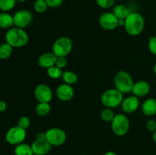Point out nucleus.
Instances as JSON below:
<instances>
[{
    "instance_id": "nucleus-19",
    "label": "nucleus",
    "mask_w": 156,
    "mask_h": 155,
    "mask_svg": "<svg viewBox=\"0 0 156 155\" xmlns=\"http://www.w3.org/2000/svg\"><path fill=\"white\" fill-rule=\"evenodd\" d=\"M113 13L115 15L118 19H126L127 18L128 15L131 13L130 10L128 9L126 6L123 5L119 4L117 5L114 6L113 9Z\"/></svg>"
},
{
    "instance_id": "nucleus-38",
    "label": "nucleus",
    "mask_w": 156,
    "mask_h": 155,
    "mask_svg": "<svg viewBox=\"0 0 156 155\" xmlns=\"http://www.w3.org/2000/svg\"><path fill=\"white\" fill-rule=\"evenodd\" d=\"M152 139H153L154 142L156 144V130L153 132V134H152Z\"/></svg>"
},
{
    "instance_id": "nucleus-14",
    "label": "nucleus",
    "mask_w": 156,
    "mask_h": 155,
    "mask_svg": "<svg viewBox=\"0 0 156 155\" xmlns=\"http://www.w3.org/2000/svg\"><path fill=\"white\" fill-rule=\"evenodd\" d=\"M140 101L139 97L136 96H129L123 99L121 103V107L125 113H133L139 109Z\"/></svg>"
},
{
    "instance_id": "nucleus-32",
    "label": "nucleus",
    "mask_w": 156,
    "mask_h": 155,
    "mask_svg": "<svg viewBox=\"0 0 156 155\" xmlns=\"http://www.w3.org/2000/svg\"><path fill=\"white\" fill-rule=\"evenodd\" d=\"M49 8H58L62 5L63 0H45Z\"/></svg>"
},
{
    "instance_id": "nucleus-11",
    "label": "nucleus",
    "mask_w": 156,
    "mask_h": 155,
    "mask_svg": "<svg viewBox=\"0 0 156 155\" xmlns=\"http://www.w3.org/2000/svg\"><path fill=\"white\" fill-rule=\"evenodd\" d=\"M99 24L105 30H114L118 27V18L113 12H104L99 17Z\"/></svg>"
},
{
    "instance_id": "nucleus-25",
    "label": "nucleus",
    "mask_w": 156,
    "mask_h": 155,
    "mask_svg": "<svg viewBox=\"0 0 156 155\" xmlns=\"http://www.w3.org/2000/svg\"><path fill=\"white\" fill-rule=\"evenodd\" d=\"M16 0H0V10L2 12H9L15 8Z\"/></svg>"
},
{
    "instance_id": "nucleus-31",
    "label": "nucleus",
    "mask_w": 156,
    "mask_h": 155,
    "mask_svg": "<svg viewBox=\"0 0 156 155\" xmlns=\"http://www.w3.org/2000/svg\"><path fill=\"white\" fill-rule=\"evenodd\" d=\"M67 63H68V61H67L66 57H65V56H59V57H57V59H56L55 65L59 67L61 69H62V68H64L66 66Z\"/></svg>"
},
{
    "instance_id": "nucleus-37",
    "label": "nucleus",
    "mask_w": 156,
    "mask_h": 155,
    "mask_svg": "<svg viewBox=\"0 0 156 155\" xmlns=\"http://www.w3.org/2000/svg\"><path fill=\"white\" fill-rule=\"evenodd\" d=\"M104 155H118V154L114 151H108V152H106V153H105Z\"/></svg>"
},
{
    "instance_id": "nucleus-33",
    "label": "nucleus",
    "mask_w": 156,
    "mask_h": 155,
    "mask_svg": "<svg viewBox=\"0 0 156 155\" xmlns=\"http://www.w3.org/2000/svg\"><path fill=\"white\" fill-rule=\"evenodd\" d=\"M146 129L149 132H154L156 130V121L155 119H149L146 122Z\"/></svg>"
},
{
    "instance_id": "nucleus-24",
    "label": "nucleus",
    "mask_w": 156,
    "mask_h": 155,
    "mask_svg": "<svg viewBox=\"0 0 156 155\" xmlns=\"http://www.w3.org/2000/svg\"><path fill=\"white\" fill-rule=\"evenodd\" d=\"M116 114L114 113V112L113 111L112 109L111 108H106L103 109L101 112V118L103 121L106 122H111L112 120L114 119V116H115Z\"/></svg>"
},
{
    "instance_id": "nucleus-15",
    "label": "nucleus",
    "mask_w": 156,
    "mask_h": 155,
    "mask_svg": "<svg viewBox=\"0 0 156 155\" xmlns=\"http://www.w3.org/2000/svg\"><path fill=\"white\" fill-rule=\"evenodd\" d=\"M56 59H57V56L53 52L44 53L42 55H41L40 57L38 58V65L41 68L48 69L50 67L55 65Z\"/></svg>"
},
{
    "instance_id": "nucleus-29",
    "label": "nucleus",
    "mask_w": 156,
    "mask_h": 155,
    "mask_svg": "<svg viewBox=\"0 0 156 155\" xmlns=\"http://www.w3.org/2000/svg\"><path fill=\"white\" fill-rule=\"evenodd\" d=\"M30 125V118L27 116H25V115L21 116L18 121V126H19V127L22 128V129H25V130L28 129Z\"/></svg>"
},
{
    "instance_id": "nucleus-34",
    "label": "nucleus",
    "mask_w": 156,
    "mask_h": 155,
    "mask_svg": "<svg viewBox=\"0 0 156 155\" xmlns=\"http://www.w3.org/2000/svg\"><path fill=\"white\" fill-rule=\"evenodd\" d=\"M7 109V103L4 100H0V112H5Z\"/></svg>"
},
{
    "instance_id": "nucleus-8",
    "label": "nucleus",
    "mask_w": 156,
    "mask_h": 155,
    "mask_svg": "<svg viewBox=\"0 0 156 155\" xmlns=\"http://www.w3.org/2000/svg\"><path fill=\"white\" fill-rule=\"evenodd\" d=\"M66 133L60 128H50L46 132V139L52 146H61L66 141Z\"/></svg>"
},
{
    "instance_id": "nucleus-1",
    "label": "nucleus",
    "mask_w": 156,
    "mask_h": 155,
    "mask_svg": "<svg viewBox=\"0 0 156 155\" xmlns=\"http://www.w3.org/2000/svg\"><path fill=\"white\" fill-rule=\"evenodd\" d=\"M144 27V17L139 12H131L125 19L124 29L130 36H136L140 35L143 32Z\"/></svg>"
},
{
    "instance_id": "nucleus-9",
    "label": "nucleus",
    "mask_w": 156,
    "mask_h": 155,
    "mask_svg": "<svg viewBox=\"0 0 156 155\" xmlns=\"http://www.w3.org/2000/svg\"><path fill=\"white\" fill-rule=\"evenodd\" d=\"M14 26L24 29L28 27L33 21V15L27 9H21L15 12L13 15Z\"/></svg>"
},
{
    "instance_id": "nucleus-21",
    "label": "nucleus",
    "mask_w": 156,
    "mask_h": 155,
    "mask_svg": "<svg viewBox=\"0 0 156 155\" xmlns=\"http://www.w3.org/2000/svg\"><path fill=\"white\" fill-rule=\"evenodd\" d=\"M63 82L67 84L73 85L76 84L79 80V77L77 74L72 71H62V77H61Z\"/></svg>"
},
{
    "instance_id": "nucleus-39",
    "label": "nucleus",
    "mask_w": 156,
    "mask_h": 155,
    "mask_svg": "<svg viewBox=\"0 0 156 155\" xmlns=\"http://www.w3.org/2000/svg\"><path fill=\"white\" fill-rule=\"evenodd\" d=\"M153 71H154V73H155V75H156V63L155 64V65H154V67H153Z\"/></svg>"
},
{
    "instance_id": "nucleus-6",
    "label": "nucleus",
    "mask_w": 156,
    "mask_h": 155,
    "mask_svg": "<svg viewBox=\"0 0 156 155\" xmlns=\"http://www.w3.org/2000/svg\"><path fill=\"white\" fill-rule=\"evenodd\" d=\"M73 41L67 36H60L54 41L52 46V52L57 57H66L73 50Z\"/></svg>"
},
{
    "instance_id": "nucleus-13",
    "label": "nucleus",
    "mask_w": 156,
    "mask_h": 155,
    "mask_svg": "<svg viewBox=\"0 0 156 155\" xmlns=\"http://www.w3.org/2000/svg\"><path fill=\"white\" fill-rule=\"evenodd\" d=\"M56 94L59 100L62 101H69L73 98L75 91L72 85L64 83L58 86L56 88Z\"/></svg>"
},
{
    "instance_id": "nucleus-40",
    "label": "nucleus",
    "mask_w": 156,
    "mask_h": 155,
    "mask_svg": "<svg viewBox=\"0 0 156 155\" xmlns=\"http://www.w3.org/2000/svg\"><path fill=\"white\" fill-rule=\"evenodd\" d=\"M26 0H16V2H24Z\"/></svg>"
},
{
    "instance_id": "nucleus-17",
    "label": "nucleus",
    "mask_w": 156,
    "mask_h": 155,
    "mask_svg": "<svg viewBox=\"0 0 156 155\" xmlns=\"http://www.w3.org/2000/svg\"><path fill=\"white\" fill-rule=\"evenodd\" d=\"M142 112L146 116H153L156 114V99L148 98L142 104Z\"/></svg>"
},
{
    "instance_id": "nucleus-26",
    "label": "nucleus",
    "mask_w": 156,
    "mask_h": 155,
    "mask_svg": "<svg viewBox=\"0 0 156 155\" xmlns=\"http://www.w3.org/2000/svg\"><path fill=\"white\" fill-rule=\"evenodd\" d=\"M62 71L59 67L53 65L47 69V74L52 79H59L62 77Z\"/></svg>"
},
{
    "instance_id": "nucleus-41",
    "label": "nucleus",
    "mask_w": 156,
    "mask_h": 155,
    "mask_svg": "<svg viewBox=\"0 0 156 155\" xmlns=\"http://www.w3.org/2000/svg\"><path fill=\"white\" fill-rule=\"evenodd\" d=\"M82 155H88V154H82Z\"/></svg>"
},
{
    "instance_id": "nucleus-23",
    "label": "nucleus",
    "mask_w": 156,
    "mask_h": 155,
    "mask_svg": "<svg viewBox=\"0 0 156 155\" xmlns=\"http://www.w3.org/2000/svg\"><path fill=\"white\" fill-rule=\"evenodd\" d=\"M35 110L39 116H46L50 114L51 111V106L50 103H38L35 108Z\"/></svg>"
},
{
    "instance_id": "nucleus-18",
    "label": "nucleus",
    "mask_w": 156,
    "mask_h": 155,
    "mask_svg": "<svg viewBox=\"0 0 156 155\" xmlns=\"http://www.w3.org/2000/svg\"><path fill=\"white\" fill-rule=\"evenodd\" d=\"M14 27L13 15L9 14V12H2L0 13V28L9 29Z\"/></svg>"
},
{
    "instance_id": "nucleus-42",
    "label": "nucleus",
    "mask_w": 156,
    "mask_h": 155,
    "mask_svg": "<svg viewBox=\"0 0 156 155\" xmlns=\"http://www.w3.org/2000/svg\"><path fill=\"white\" fill-rule=\"evenodd\" d=\"M155 36H156V32H155Z\"/></svg>"
},
{
    "instance_id": "nucleus-35",
    "label": "nucleus",
    "mask_w": 156,
    "mask_h": 155,
    "mask_svg": "<svg viewBox=\"0 0 156 155\" xmlns=\"http://www.w3.org/2000/svg\"><path fill=\"white\" fill-rule=\"evenodd\" d=\"M36 139H46V132H40L37 134Z\"/></svg>"
},
{
    "instance_id": "nucleus-30",
    "label": "nucleus",
    "mask_w": 156,
    "mask_h": 155,
    "mask_svg": "<svg viewBox=\"0 0 156 155\" xmlns=\"http://www.w3.org/2000/svg\"><path fill=\"white\" fill-rule=\"evenodd\" d=\"M148 47L152 54L156 56V36H150L148 43Z\"/></svg>"
},
{
    "instance_id": "nucleus-22",
    "label": "nucleus",
    "mask_w": 156,
    "mask_h": 155,
    "mask_svg": "<svg viewBox=\"0 0 156 155\" xmlns=\"http://www.w3.org/2000/svg\"><path fill=\"white\" fill-rule=\"evenodd\" d=\"M13 47L8 43H3L0 44V59L5 60L8 59L12 54Z\"/></svg>"
},
{
    "instance_id": "nucleus-43",
    "label": "nucleus",
    "mask_w": 156,
    "mask_h": 155,
    "mask_svg": "<svg viewBox=\"0 0 156 155\" xmlns=\"http://www.w3.org/2000/svg\"><path fill=\"white\" fill-rule=\"evenodd\" d=\"M34 1H35V0H34Z\"/></svg>"
},
{
    "instance_id": "nucleus-3",
    "label": "nucleus",
    "mask_w": 156,
    "mask_h": 155,
    "mask_svg": "<svg viewBox=\"0 0 156 155\" xmlns=\"http://www.w3.org/2000/svg\"><path fill=\"white\" fill-rule=\"evenodd\" d=\"M123 94L116 88H111L105 91L101 96V102L106 108L118 107L123 100Z\"/></svg>"
},
{
    "instance_id": "nucleus-20",
    "label": "nucleus",
    "mask_w": 156,
    "mask_h": 155,
    "mask_svg": "<svg viewBox=\"0 0 156 155\" xmlns=\"http://www.w3.org/2000/svg\"><path fill=\"white\" fill-rule=\"evenodd\" d=\"M14 153L15 155H34L31 146L24 142L15 146Z\"/></svg>"
},
{
    "instance_id": "nucleus-28",
    "label": "nucleus",
    "mask_w": 156,
    "mask_h": 155,
    "mask_svg": "<svg viewBox=\"0 0 156 155\" xmlns=\"http://www.w3.org/2000/svg\"><path fill=\"white\" fill-rule=\"evenodd\" d=\"M115 1L116 0H95L98 5L104 9H108L113 7L115 4Z\"/></svg>"
},
{
    "instance_id": "nucleus-7",
    "label": "nucleus",
    "mask_w": 156,
    "mask_h": 155,
    "mask_svg": "<svg viewBox=\"0 0 156 155\" xmlns=\"http://www.w3.org/2000/svg\"><path fill=\"white\" fill-rule=\"evenodd\" d=\"M27 133L25 129L18 126L10 128L5 133V141L11 145L16 146L21 144L25 140Z\"/></svg>"
},
{
    "instance_id": "nucleus-36",
    "label": "nucleus",
    "mask_w": 156,
    "mask_h": 155,
    "mask_svg": "<svg viewBox=\"0 0 156 155\" xmlns=\"http://www.w3.org/2000/svg\"><path fill=\"white\" fill-rule=\"evenodd\" d=\"M125 20L124 19H118V27H124Z\"/></svg>"
},
{
    "instance_id": "nucleus-2",
    "label": "nucleus",
    "mask_w": 156,
    "mask_h": 155,
    "mask_svg": "<svg viewBox=\"0 0 156 155\" xmlns=\"http://www.w3.org/2000/svg\"><path fill=\"white\" fill-rule=\"evenodd\" d=\"M5 39V42L10 44L13 48H21L27 45L29 36L24 29L13 27L7 30Z\"/></svg>"
},
{
    "instance_id": "nucleus-27",
    "label": "nucleus",
    "mask_w": 156,
    "mask_h": 155,
    "mask_svg": "<svg viewBox=\"0 0 156 155\" xmlns=\"http://www.w3.org/2000/svg\"><path fill=\"white\" fill-rule=\"evenodd\" d=\"M48 8L45 0H35L34 3V9L37 13H44Z\"/></svg>"
},
{
    "instance_id": "nucleus-5",
    "label": "nucleus",
    "mask_w": 156,
    "mask_h": 155,
    "mask_svg": "<svg viewBox=\"0 0 156 155\" xmlns=\"http://www.w3.org/2000/svg\"><path fill=\"white\" fill-rule=\"evenodd\" d=\"M111 129L114 135L121 137L126 135L129 132L130 123L128 117L125 114H116L111 122Z\"/></svg>"
},
{
    "instance_id": "nucleus-16",
    "label": "nucleus",
    "mask_w": 156,
    "mask_h": 155,
    "mask_svg": "<svg viewBox=\"0 0 156 155\" xmlns=\"http://www.w3.org/2000/svg\"><path fill=\"white\" fill-rule=\"evenodd\" d=\"M150 92V85L146 81H139L134 83L132 93L137 97H143L147 96Z\"/></svg>"
},
{
    "instance_id": "nucleus-10",
    "label": "nucleus",
    "mask_w": 156,
    "mask_h": 155,
    "mask_svg": "<svg viewBox=\"0 0 156 155\" xmlns=\"http://www.w3.org/2000/svg\"><path fill=\"white\" fill-rule=\"evenodd\" d=\"M34 94L39 103H50L53 99V91L46 84H40L35 88Z\"/></svg>"
},
{
    "instance_id": "nucleus-4",
    "label": "nucleus",
    "mask_w": 156,
    "mask_h": 155,
    "mask_svg": "<svg viewBox=\"0 0 156 155\" xmlns=\"http://www.w3.org/2000/svg\"><path fill=\"white\" fill-rule=\"evenodd\" d=\"M114 82L116 89H117L123 94L132 93L134 81L132 76L127 71H118L114 76Z\"/></svg>"
},
{
    "instance_id": "nucleus-12",
    "label": "nucleus",
    "mask_w": 156,
    "mask_h": 155,
    "mask_svg": "<svg viewBox=\"0 0 156 155\" xmlns=\"http://www.w3.org/2000/svg\"><path fill=\"white\" fill-rule=\"evenodd\" d=\"M30 146L35 155H46L52 148V145L47 139H35Z\"/></svg>"
}]
</instances>
